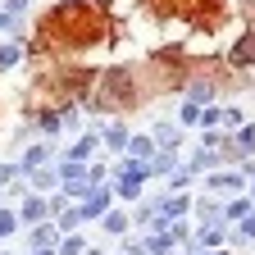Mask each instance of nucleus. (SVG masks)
I'll list each match as a JSON object with an SVG mask.
<instances>
[{"label":"nucleus","mask_w":255,"mask_h":255,"mask_svg":"<svg viewBox=\"0 0 255 255\" xmlns=\"http://www.w3.org/2000/svg\"><path fill=\"white\" fill-rule=\"evenodd\" d=\"M196 214H201V219H214V214H219V205H214V201H201V205H196Z\"/></svg>","instance_id":"nucleus-14"},{"label":"nucleus","mask_w":255,"mask_h":255,"mask_svg":"<svg viewBox=\"0 0 255 255\" xmlns=\"http://www.w3.org/2000/svg\"><path fill=\"white\" fill-rule=\"evenodd\" d=\"M150 169H155V173H169V169H173V155H159V159H155Z\"/></svg>","instance_id":"nucleus-15"},{"label":"nucleus","mask_w":255,"mask_h":255,"mask_svg":"<svg viewBox=\"0 0 255 255\" xmlns=\"http://www.w3.org/2000/svg\"><path fill=\"white\" fill-rule=\"evenodd\" d=\"M187 210H191V196H169L159 214H164V219H178V214H187Z\"/></svg>","instance_id":"nucleus-5"},{"label":"nucleus","mask_w":255,"mask_h":255,"mask_svg":"<svg viewBox=\"0 0 255 255\" xmlns=\"http://www.w3.org/2000/svg\"><path fill=\"white\" fill-rule=\"evenodd\" d=\"M23 214H27V219H41V214H46V205H41V201H27V210H23Z\"/></svg>","instance_id":"nucleus-17"},{"label":"nucleus","mask_w":255,"mask_h":255,"mask_svg":"<svg viewBox=\"0 0 255 255\" xmlns=\"http://www.w3.org/2000/svg\"><path fill=\"white\" fill-rule=\"evenodd\" d=\"M242 123V110H223V128H237Z\"/></svg>","instance_id":"nucleus-16"},{"label":"nucleus","mask_w":255,"mask_h":255,"mask_svg":"<svg viewBox=\"0 0 255 255\" xmlns=\"http://www.w3.org/2000/svg\"><path fill=\"white\" fill-rule=\"evenodd\" d=\"M105 228H110V233H123V228H128V219H123V214H110V219H105Z\"/></svg>","instance_id":"nucleus-13"},{"label":"nucleus","mask_w":255,"mask_h":255,"mask_svg":"<svg viewBox=\"0 0 255 255\" xmlns=\"http://www.w3.org/2000/svg\"><path fill=\"white\" fill-rule=\"evenodd\" d=\"M237 237H242V242H255V210H251L246 219H237Z\"/></svg>","instance_id":"nucleus-6"},{"label":"nucleus","mask_w":255,"mask_h":255,"mask_svg":"<svg viewBox=\"0 0 255 255\" xmlns=\"http://www.w3.org/2000/svg\"><path fill=\"white\" fill-rule=\"evenodd\" d=\"M255 205H251V196H237V201H228V205H223V219H246Z\"/></svg>","instance_id":"nucleus-4"},{"label":"nucleus","mask_w":255,"mask_h":255,"mask_svg":"<svg viewBox=\"0 0 255 255\" xmlns=\"http://www.w3.org/2000/svg\"><path fill=\"white\" fill-rule=\"evenodd\" d=\"M178 119H182V123H201V110H196V101H187V105H182V114H178Z\"/></svg>","instance_id":"nucleus-12"},{"label":"nucleus","mask_w":255,"mask_h":255,"mask_svg":"<svg viewBox=\"0 0 255 255\" xmlns=\"http://www.w3.org/2000/svg\"><path fill=\"white\" fill-rule=\"evenodd\" d=\"M251 205H255V196H251Z\"/></svg>","instance_id":"nucleus-19"},{"label":"nucleus","mask_w":255,"mask_h":255,"mask_svg":"<svg viewBox=\"0 0 255 255\" xmlns=\"http://www.w3.org/2000/svg\"><path fill=\"white\" fill-rule=\"evenodd\" d=\"M150 150H155V141H150V137H132V159H146Z\"/></svg>","instance_id":"nucleus-7"},{"label":"nucleus","mask_w":255,"mask_h":255,"mask_svg":"<svg viewBox=\"0 0 255 255\" xmlns=\"http://www.w3.org/2000/svg\"><path fill=\"white\" fill-rule=\"evenodd\" d=\"M155 141H159V146H164V150H173V146H178V132H173V128H169V123H164V128H159V132H155Z\"/></svg>","instance_id":"nucleus-8"},{"label":"nucleus","mask_w":255,"mask_h":255,"mask_svg":"<svg viewBox=\"0 0 255 255\" xmlns=\"http://www.w3.org/2000/svg\"><path fill=\"white\" fill-rule=\"evenodd\" d=\"M233 64H255V37H242L233 46Z\"/></svg>","instance_id":"nucleus-3"},{"label":"nucleus","mask_w":255,"mask_h":255,"mask_svg":"<svg viewBox=\"0 0 255 255\" xmlns=\"http://www.w3.org/2000/svg\"><path fill=\"white\" fill-rule=\"evenodd\" d=\"M205 187H210V191H242V187H246V173H210Z\"/></svg>","instance_id":"nucleus-2"},{"label":"nucleus","mask_w":255,"mask_h":255,"mask_svg":"<svg viewBox=\"0 0 255 255\" xmlns=\"http://www.w3.org/2000/svg\"><path fill=\"white\" fill-rule=\"evenodd\" d=\"M59 255H82V242H78V237H69V242H64V251H59Z\"/></svg>","instance_id":"nucleus-18"},{"label":"nucleus","mask_w":255,"mask_h":255,"mask_svg":"<svg viewBox=\"0 0 255 255\" xmlns=\"http://www.w3.org/2000/svg\"><path fill=\"white\" fill-rule=\"evenodd\" d=\"M223 242H228V228H223V223H205V228L196 233L201 251H223Z\"/></svg>","instance_id":"nucleus-1"},{"label":"nucleus","mask_w":255,"mask_h":255,"mask_svg":"<svg viewBox=\"0 0 255 255\" xmlns=\"http://www.w3.org/2000/svg\"><path fill=\"white\" fill-rule=\"evenodd\" d=\"M201 123L214 132V123H223V110H214V105H210V110H201Z\"/></svg>","instance_id":"nucleus-11"},{"label":"nucleus","mask_w":255,"mask_h":255,"mask_svg":"<svg viewBox=\"0 0 255 255\" xmlns=\"http://www.w3.org/2000/svg\"><path fill=\"white\" fill-rule=\"evenodd\" d=\"M141 182H146V178H123V187H119V191L132 201V196H141Z\"/></svg>","instance_id":"nucleus-9"},{"label":"nucleus","mask_w":255,"mask_h":255,"mask_svg":"<svg viewBox=\"0 0 255 255\" xmlns=\"http://www.w3.org/2000/svg\"><path fill=\"white\" fill-rule=\"evenodd\" d=\"M237 146H242V150H255V123H251V128H242V132H237Z\"/></svg>","instance_id":"nucleus-10"}]
</instances>
